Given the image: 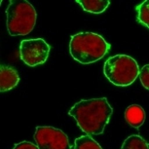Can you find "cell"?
Returning a JSON list of instances; mask_svg holds the SVG:
<instances>
[{
	"instance_id": "obj_8",
	"label": "cell",
	"mask_w": 149,
	"mask_h": 149,
	"mask_svg": "<svg viewBox=\"0 0 149 149\" xmlns=\"http://www.w3.org/2000/svg\"><path fill=\"white\" fill-rule=\"evenodd\" d=\"M124 117L126 121L131 127L139 129L144 123L146 119V113L140 105L131 104L128 106L125 110Z\"/></svg>"
},
{
	"instance_id": "obj_4",
	"label": "cell",
	"mask_w": 149,
	"mask_h": 149,
	"mask_svg": "<svg viewBox=\"0 0 149 149\" xmlns=\"http://www.w3.org/2000/svg\"><path fill=\"white\" fill-rule=\"evenodd\" d=\"M37 12L28 1L11 0L6 9V26L11 36L27 35L33 31Z\"/></svg>"
},
{
	"instance_id": "obj_6",
	"label": "cell",
	"mask_w": 149,
	"mask_h": 149,
	"mask_svg": "<svg viewBox=\"0 0 149 149\" xmlns=\"http://www.w3.org/2000/svg\"><path fill=\"white\" fill-rule=\"evenodd\" d=\"M34 139L39 149H71L67 135L51 126L37 127Z\"/></svg>"
},
{
	"instance_id": "obj_1",
	"label": "cell",
	"mask_w": 149,
	"mask_h": 149,
	"mask_svg": "<svg viewBox=\"0 0 149 149\" xmlns=\"http://www.w3.org/2000/svg\"><path fill=\"white\" fill-rule=\"evenodd\" d=\"M112 113L113 108L105 97L80 100L69 111L80 130L89 136L102 134Z\"/></svg>"
},
{
	"instance_id": "obj_7",
	"label": "cell",
	"mask_w": 149,
	"mask_h": 149,
	"mask_svg": "<svg viewBox=\"0 0 149 149\" xmlns=\"http://www.w3.org/2000/svg\"><path fill=\"white\" fill-rule=\"evenodd\" d=\"M20 81V77L15 69L11 66L2 65L0 68V91L6 92L15 88Z\"/></svg>"
},
{
	"instance_id": "obj_2",
	"label": "cell",
	"mask_w": 149,
	"mask_h": 149,
	"mask_svg": "<svg viewBox=\"0 0 149 149\" xmlns=\"http://www.w3.org/2000/svg\"><path fill=\"white\" fill-rule=\"evenodd\" d=\"M111 46L99 34L79 32L72 36L70 54L74 60L88 64L102 59L109 52Z\"/></svg>"
},
{
	"instance_id": "obj_11",
	"label": "cell",
	"mask_w": 149,
	"mask_h": 149,
	"mask_svg": "<svg viewBox=\"0 0 149 149\" xmlns=\"http://www.w3.org/2000/svg\"><path fill=\"white\" fill-rule=\"evenodd\" d=\"M74 149H103L101 146L89 135L81 136L75 139Z\"/></svg>"
},
{
	"instance_id": "obj_10",
	"label": "cell",
	"mask_w": 149,
	"mask_h": 149,
	"mask_svg": "<svg viewBox=\"0 0 149 149\" xmlns=\"http://www.w3.org/2000/svg\"><path fill=\"white\" fill-rule=\"evenodd\" d=\"M120 149H149V145L139 135H131L124 140Z\"/></svg>"
},
{
	"instance_id": "obj_12",
	"label": "cell",
	"mask_w": 149,
	"mask_h": 149,
	"mask_svg": "<svg viewBox=\"0 0 149 149\" xmlns=\"http://www.w3.org/2000/svg\"><path fill=\"white\" fill-rule=\"evenodd\" d=\"M137 21L149 29V0L142 2L137 6Z\"/></svg>"
},
{
	"instance_id": "obj_9",
	"label": "cell",
	"mask_w": 149,
	"mask_h": 149,
	"mask_svg": "<svg viewBox=\"0 0 149 149\" xmlns=\"http://www.w3.org/2000/svg\"><path fill=\"white\" fill-rule=\"evenodd\" d=\"M76 2L80 5L84 11L92 13H101L110 5L109 0H77Z\"/></svg>"
},
{
	"instance_id": "obj_3",
	"label": "cell",
	"mask_w": 149,
	"mask_h": 149,
	"mask_svg": "<svg viewBox=\"0 0 149 149\" xmlns=\"http://www.w3.org/2000/svg\"><path fill=\"white\" fill-rule=\"evenodd\" d=\"M139 66L134 58L127 55H116L104 64V73L111 83L117 87L131 85L139 75Z\"/></svg>"
},
{
	"instance_id": "obj_5",
	"label": "cell",
	"mask_w": 149,
	"mask_h": 149,
	"mask_svg": "<svg viewBox=\"0 0 149 149\" xmlns=\"http://www.w3.org/2000/svg\"><path fill=\"white\" fill-rule=\"evenodd\" d=\"M50 47L43 38L22 40L20 45V56L28 66L44 63L49 56Z\"/></svg>"
},
{
	"instance_id": "obj_13",
	"label": "cell",
	"mask_w": 149,
	"mask_h": 149,
	"mask_svg": "<svg viewBox=\"0 0 149 149\" xmlns=\"http://www.w3.org/2000/svg\"><path fill=\"white\" fill-rule=\"evenodd\" d=\"M139 76L143 87L149 90V63L143 66L140 69Z\"/></svg>"
},
{
	"instance_id": "obj_14",
	"label": "cell",
	"mask_w": 149,
	"mask_h": 149,
	"mask_svg": "<svg viewBox=\"0 0 149 149\" xmlns=\"http://www.w3.org/2000/svg\"><path fill=\"white\" fill-rule=\"evenodd\" d=\"M13 149H39L37 145H34L28 141H23L19 144H16Z\"/></svg>"
}]
</instances>
